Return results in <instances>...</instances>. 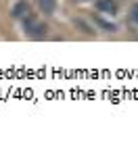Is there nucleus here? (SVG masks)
I'll return each mask as SVG.
<instances>
[{
	"instance_id": "1",
	"label": "nucleus",
	"mask_w": 138,
	"mask_h": 146,
	"mask_svg": "<svg viewBox=\"0 0 138 146\" xmlns=\"http://www.w3.org/2000/svg\"><path fill=\"white\" fill-rule=\"evenodd\" d=\"M23 21V29H25V34H27L29 38H36V40H40L46 36V31H48V27H46V23H42L40 19H38L36 15H29L27 17H23L21 19Z\"/></svg>"
},
{
	"instance_id": "2",
	"label": "nucleus",
	"mask_w": 138,
	"mask_h": 146,
	"mask_svg": "<svg viewBox=\"0 0 138 146\" xmlns=\"http://www.w3.org/2000/svg\"><path fill=\"white\" fill-rule=\"evenodd\" d=\"M29 11H31V6H29L27 0H17V2L13 4V9H11V15L15 19H23V17L29 15Z\"/></svg>"
},
{
	"instance_id": "3",
	"label": "nucleus",
	"mask_w": 138,
	"mask_h": 146,
	"mask_svg": "<svg viewBox=\"0 0 138 146\" xmlns=\"http://www.w3.org/2000/svg\"><path fill=\"white\" fill-rule=\"evenodd\" d=\"M96 11L105 13V15H117L119 6H117L115 0H96Z\"/></svg>"
},
{
	"instance_id": "4",
	"label": "nucleus",
	"mask_w": 138,
	"mask_h": 146,
	"mask_svg": "<svg viewBox=\"0 0 138 146\" xmlns=\"http://www.w3.org/2000/svg\"><path fill=\"white\" fill-rule=\"evenodd\" d=\"M36 4L44 15H55L57 11V0H36Z\"/></svg>"
},
{
	"instance_id": "5",
	"label": "nucleus",
	"mask_w": 138,
	"mask_h": 146,
	"mask_svg": "<svg viewBox=\"0 0 138 146\" xmlns=\"http://www.w3.org/2000/svg\"><path fill=\"white\" fill-rule=\"evenodd\" d=\"M94 23H98V25H101L103 29H107V31H115V29H117V27H115L113 23L105 21V19H103V17H98V15H94Z\"/></svg>"
},
{
	"instance_id": "6",
	"label": "nucleus",
	"mask_w": 138,
	"mask_h": 146,
	"mask_svg": "<svg viewBox=\"0 0 138 146\" xmlns=\"http://www.w3.org/2000/svg\"><path fill=\"white\" fill-rule=\"evenodd\" d=\"M130 17H132L134 23H138V4H134L132 9H130Z\"/></svg>"
},
{
	"instance_id": "7",
	"label": "nucleus",
	"mask_w": 138,
	"mask_h": 146,
	"mask_svg": "<svg viewBox=\"0 0 138 146\" xmlns=\"http://www.w3.org/2000/svg\"><path fill=\"white\" fill-rule=\"evenodd\" d=\"M75 25H80V27L84 29V34H94V31H92V29H90V27H88V25L84 23V21H80V19H75Z\"/></svg>"
},
{
	"instance_id": "8",
	"label": "nucleus",
	"mask_w": 138,
	"mask_h": 146,
	"mask_svg": "<svg viewBox=\"0 0 138 146\" xmlns=\"http://www.w3.org/2000/svg\"><path fill=\"white\" fill-rule=\"evenodd\" d=\"M75 2H86V0H75Z\"/></svg>"
}]
</instances>
